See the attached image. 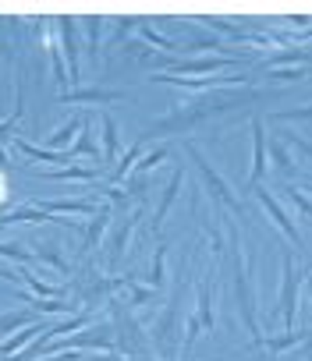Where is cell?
<instances>
[{"label":"cell","mask_w":312,"mask_h":361,"mask_svg":"<svg viewBox=\"0 0 312 361\" xmlns=\"http://www.w3.org/2000/svg\"><path fill=\"white\" fill-rule=\"evenodd\" d=\"M231 255H234V290H238V315L245 322V329L252 333V343L259 347L263 340V326H259V312H256V287H252V269L248 259L241 252V238L231 227Z\"/></svg>","instance_id":"cell-1"},{"label":"cell","mask_w":312,"mask_h":361,"mask_svg":"<svg viewBox=\"0 0 312 361\" xmlns=\"http://www.w3.org/2000/svg\"><path fill=\"white\" fill-rule=\"evenodd\" d=\"M185 287H188V266L178 269V280H174L171 301H167L164 315L156 319V326H152V340H156V347H160L167 357H174V350H178V333H181L178 315H181V294H185Z\"/></svg>","instance_id":"cell-2"},{"label":"cell","mask_w":312,"mask_h":361,"mask_svg":"<svg viewBox=\"0 0 312 361\" xmlns=\"http://www.w3.org/2000/svg\"><path fill=\"white\" fill-rule=\"evenodd\" d=\"M185 152L192 156V163H196V170H199V177H203V185H206V192H210V199H213V209H227V213L241 216V202H238V195L231 192L227 180L213 170V163L196 149V142H188V145H185Z\"/></svg>","instance_id":"cell-3"},{"label":"cell","mask_w":312,"mask_h":361,"mask_svg":"<svg viewBox=\"0 0 312 361\" xmlns=\"http://www.w3.org/2000/svg\"><path fill=\"white\" fill-rule=\"evenodd\" d=\"M110 305V315H114V333H117V347L124 350V354H131V357H142L145 354V336H138L142 329H138V322L124 312V305L117 301V298H110L107 301Z\"/></svg>","instance_id":"cell-4"},{"label":"cell","mask_w":312,"mask_h":361,"mask_svg":"<svg viewBox=\"0 0 312 361\" xmlns=\"http://www.w3.org/2000/svg\"><path fill=\"white\" fill-rule=\"evenodd\" d=\"M160 75H178V78H185V75H213V71H224V68H238V57H231V54H213V57H196V61H160Z\"/></svg>","instance_id":"cell-5"},{"label":"cell","mask_w":312,"mask_h":361,"mask_svg":"<svg viewBox=\"0 0 312 361\" xmlns=\"http://www.w3.org/2000/svg\"><path fill=\"white\" fill-rule=\"evenodd\" d=\"M54 32H57V47L64 54V68H68V78L71 85L82 78V50H78V36H75V22L71 18H54Z\"/></svg>","instance_id":"cell-6"},{"label":"cell","mask_w":312,"mask_h":361,"mask_svg":"<svg viewBox=\"0 0 312 361\" xmlns=\"http://www.w3.org/2000/svg\"><path fill=\"white\" fill-rule=\"evenodd\" d=\"M280 315H284V333H294V315H298V273H294V255H284Z\"/></svg>","instance_id":"cell-7"},{"label":"cell","mask_w":312,"mask_h":361,"mask_svg":"<svg viewBox=\"0 0 312 361\" xmlns=\"http://www.w3.org/2000/svg\"><path fill=\"white\" fill-rule=\"evenodd\" d=\"M252 192H256V199H259V206L266 209V216H270V220L277 224V231H280V234H284V238H287L291 245H301V234H298V227H294V220H291V216H287V213L280 209V202H277V199L270 195V188H263V185H259V188H252Z\"/></svg>","instance_id":"cell-8"},{"label":"cell","mask_w":312,"mask_h":361,"mask_svg":"<svg viewBox=\"0 0 312 361\" xmlns=\"http://www.w3.org/2000/svg\"><path fill=\"white\" fill-rule=\"evenodd\" d=\"M266 124L256 117L252 121V173H248V192L263 185V177H266Z\"/></svg>","instance_id":"cell-9"},{"label":"cell","mask_w":312,"mask_h":361,"mask_svg":"<svg viewBox=\"0 0 312 361\" xmlns=\"http://www.w3.org/2000/svg\"><path fill=\"white\" fill-rule=\"evenodd\" d=\"M61 103H71V106H78V103H92V106H110V103H117V99H124V92L121 89H68V92H61L57 96Z\"/></svg>","instance_id":"cell-10"},{"label":"cell","mask_w":312,"mask_h":361,"mask_svg":"<svg viewBox=\"0 0 312 361\" xmlns=\"http://www.w3.org/2000/svg\"><path fill=\"white\" fill-rule=\"evenodd\" d=\"M181 185H185V166H178V170L171 173L167 188H164V199H160V206H156V216H152V231H156V234L164 231V220H167V213H171V206H174V199H178Z\"/></svg>","instance_id":"cell-11"},{"label":"cell","mask_w":312,"mask_h":361,"mask_svg":"<svg viewBox=\"0 0 312 361\" xmlns=\"http://www.w3.org/2000/svg\"><path fill=\"white\" fill-rule=\"evenodd\" d=\"M145 216V209H135L131 216H128V224L114 234V241H110V269H117L121 266V259H124V248H128V241H131V234H135V227H138V220Z\"/></svg>","instance_id":"cell-12"},{"label":"cell","mask_w":312,"mask_h":361,"mask_svg":"<svg viewBox=\"0 0 312 361\" xmlns=\"http://www.w3.org/2000/svg\"><path fill=\"white\" fill-rule=\"evenodd\" d=\"M196 319H199L203 329H213L217 326V315H213V266H210V273L199 283V312H196Z\"/></svg>","instance_id":"cell-13"},{"label":"cell","mask_w":312,"mask_h":361,"mask_svg":"<svg viewBox=\"0 0 312 361\" xmlns=\"http://www.w3.org/2000/svg\"><path fill=\"white\" fill-rule=\"evenodd\" d=\"M110 220H114V206H100V209L89 216V224H85V252H92V248H96V241L107 234Z\"/></svg>","instance_id":"cell-14"},{"label":"cell","mask_w":312,"mask_h":361,"mask_svg":"<svg viewBox=\"0 0 312 361\" xmlns=\"http://www.w3.org/2000/svg\"><path fill=\"white\" fill-rule=\"evenodd\" d=\"M82 131V117H71V121H64L54 135H47V142H43V149H50V152H68V145H71V135H78Z\"/></svg>","instance_id":"cell-15"},{"label":"cell","mask_w":312,"mask_h":361,"mask_svg":"<svg viewBox=\"0 0 312 361\" xmlns=\"http://www.w3.org/2000/svg\"><path fill=\"white\" fill-rule=\"evenodd\" d=\"M100 124H103V159H107V163H114V159L121 156L117 121H114V114H110V110H103V114H100Z\"/></svg>","instance_id":"cell-16"},{"label":"cell","mask_w":312,"mask_h":361,"mask_svg":"<svg viewBox=\"0 0 312 361\" xmlns=\"http://www.w3.org/2000/svg\"><path fill=\"white\" fill-rule=\"evenodd\" d=\"M36 177H50V180H96V166H54V170H32Z\"/></svg>","instance_id":"cell-17"},{"label":"cell","mask_w":312,"mask_h":361,"mask_svg":"<svg viewBox=\"0 0 312 361\" xmlns=\"http://www.w3.org/2000/svg\"><path fill=\"white\" fill-rule=\"evenodd\" d=\"M36 209H43V213H50V216H57V213H78V216H92L100 206L96 202H68V199H50V202H36Z\"/></svg>","instance_id":"cell-18"},{"label":"cell","mask_w":312,"mask_h":361,"mask_svg":"<svg viewBox=\"0 0 312 361\" xmlns=\"http://www.w3.org/2000/svg\"><path fill=\"white\" fill-rule=\"evenodd\" d=\"M43 329H47V326L36 319V322H32V326H25L22 333H15V336H8V340H0V357H11V354H18V350H22L25 343H32V340H36Z\"/></svg>","instance_id":"cell-19"},{"label":"cell","mask_w":312,"mask_h":361,"mask_svg":"<svg viewBox=\"0 0 312 361\" xmlns=\"http://www.w3.org/2000/svg\"><path fill=\"white\" fill-rule=\"evenodd\" d=\"M47 220H54V216L36 209V206H22V209H11V213H0V227H11V224H47Z\"/></svg>","instance_id":"cell-20"},{"label":"cell","mask_w":312,"mask_h":361,"mask_svg":"<svg viewBox=\"0 0 312 361\" xmlns=\"http://www.w3.org/2000/svg\"><path fill=\"white\" fill-rule=\"evenodd\" d=\"M11 138H15V149H18V152H25L29 159H43V163H71V159H68V152H50V149L32 145V142H25V138H18V135H11Z\"/></svg>","instance_id":"cell-21"},{"label":"cell","mask_w":312,"mask_h":361,"mask_svg":"<svg viewBox=\"0 0 312 361\" xmlns=\"http://www.w3.org/2000/svg\"><path fill=\"white\" fill-rule=\"evenodd\" d=\"M266 152L273 156V163H277L280 173H291L294 170V156L287 152V142L280 135H266Z\"/></svg>","instance_id":"cell-22"},{"label":"cell","mask_w":312,"mask_h":361,"mask_svg":"<svg viewBox=\"0 0 312 361\" xmlns=\"http://www.w3.org/2000/svg\"><path fill=\"white\" fill-rule=\"evenodd\" d=\"M156 298V290L152 287H138L131 276H128V283H124V298H121V305L131 312V308H142V305H149Z\"/></svg>","instance_id":"cell-23"},{"label":"cell","mask_w":312,"mask_h":361,"mask_svg":"<svg viewBox=\"0 0 312 361\" xmlns=\"http://www.w3.org/2000/svg\"><path fill=\"white\" fill-rule=\"evenodd\" d=\"M103 22L107 18H82V25H85V54L92 57V61H100V36H103Z\"/></svg>","instance_id":"cell-24"},{"label":"cell","mask_w":312,"mask_h":361,"mask_svg":"<svg viewBox=\"0 0 312 361\" xmlns=\"http://www.w3.org/2000/svg\"><path fill=\"white\" fill-rule=\"evenodd\" d=\"M75 156H100V145H96V138H92V131H89V124H85V121H82L78 142L68 149V159H75Z\"/></svg>","instance_id":"cell-25"},{"label":"cell","mask_w":312,"mask_h":361,"mask_svg":"<svg viewBox=\"0 0 312 361\" xmlns=\"http://www.w3.org/2000/svg\"><path fill=\"white\" fill-rule=\"evenodd\" d=\"M32 255H36V262H47V266H54V269H57V273H64V276L71 273V266L64 262V255H61V248H57V245H40V252H32Z\"/></svg>","instance_id":"cell-26"},{"label":"cell","mask_w":312,"mask_h":361,"mask_svg":"<svg viewBox=\"0 0 312 361\" xmlns=\"http://www.w3.org/2000/svg\"><path fill=\"white\" fill-rule=\"evenodd\" d=\"M294 343H308V333H284V336H270V340H259V347H266L270 354H280Z\"/></svg>","instance_id":"cell-27"},{"label":"cell","mask_w":312,"mask_h":361,"mask_svg":"<svg viewBox=\"0 0 312 361\" xmlns=\"http://www.w3.org/2000/svg\"><path fill=\"white\" fill-rule=\"evenodd\" d=\"M32 322H36V315H32V312L0 315V340H8V333H15V329H25V326H32Z\"/></svg>","instance_id":"cell-28"},{"label":"cell","mask_w":312,"mask_h":361,"mask_svg":"<svg viewBox=\"0 0 312 361\" xmlns=\"http://www.w3.org/2000/svg\"><path fill=\"white\" fill-rule=\"evenodd\" d=\"M167 156H171V149H167V145H156L152 152H142V156H138V163L131 166V173H142V177H145V170L160 166V163H164Z\"/></svg>","instance_id":"cell-29"},{"label":"cell","mask_w":312,"mask_h":361,"mask_svg":"<svg viewBox=\"0 0 312 361\" xmlns=\"http://www.w3.org/2000/svg\"><path fill=\"white\" fill-rule=\"evenodd\" d=\"M196 25H206V29H213V32H220V36H231V39H248V32H245L241 25H231V22H224V18H196Z\"/></svg>","instance_id":"cell-30"},{"label":"cell","mask_w":312,"mask_h":361,"mask_svg":"<svg viewBox=\"0 0 312 361\" xmlns=\"http://www.w3.org/2000/svg\"><path fill=\"white\" fill-rule=\"evenodd\" d=\"M142 145H145V138L138 142V145H131L124 156H121V163L114 166V173H110V180H128V173H131V166L138 163V156H142Z\"/></svg>","instance_id":"cell-31"},{"label":"cell","mask_w":312,"mask_h":361,"mask_svg":"<svg viewBox=\"0 0 312 361\" xmlns=\"http://www.w3.org/2000/svg\"><path fill=\"white\" fill-rule=\"evenodd\" d=\"M280 64H298V68H308V50H284V54L270 57L263 68L270 71V68H280Z\"/></svg>","instance_id":"cell-32"},{"label":"cell","mask_w":312,"mask_h":361,"mask_svg":"<svg viewBox=\"0 0 312 361\" xmlns=\"http://www.w3.org/2000/svg\"><path fill=\"white\" fill-rule=\"evenodd\" d=\"M164 259H167V248H156V255H152V269H149V276H145V287H152V290H160V287H164Z\"/></svg>","instance_id":"cell-33"},{"label":"cell","mask_w":312,"mask_h":361,"mask_svg":"<svg viewBox=\"0 0 312 361\" xmlns=\"http://www.w3.org/2000/svg\"><path fill=\"white\" fill-rule=\"evenodd\" d=\"M0 255L15 259V262H22V266H32V262H36V255H32L29 248H22L18 241H4V245H0Z\"/></svg>","instance_id":"cell-34"},{"label":"cell","mask_w":312,"mask_h":361,"mask_svg":"<svg viewBox=\"0 0 312 361\" xmlns=\"http://www.w3.org/2000/svg\"><path fill=\"white\" fill-rule=\"evenodd\" d=\"M36 312H71V305L64 301V298H50V301H43V298H29V294H22Z\"/></svg>","instance_id":"cell-35"},{"label":"cell","mask_w":312,"mask_h":361,"mask_svg":"<svg viewBox=\"0 0 312 361\" xmlns=\"http://www.w3.org/2000/svg\"><path fill=\"white\" fill-rule=\"evenodd\" d=\"M138 32H142V39H145V43H152V47H160V50H174V39L160 36L156 29H149V25H142V22H138Z\"/></svg>","instance_id":"cell-36"},{"label":"cell","mask_w":312,"mask_h":361,"mask_svg":"<svg viewBox=\"0 0 312 361\" xmlns=\"http://www.w3.org/2000/svg\"><path fill=\"white\" fill-rule=\"evenodd\" d=\"M308 75V68H270V78L277 82H301Z\"/></svg>","instance_id":"cell-37"},{"label":"cell","mask_w":312,"mask_h":361,"mask_svg":"<svg viewBox=\"0 0 312 361\" xmlns=\"http://www.w3.org/2000/svg\"><path fill=\"white\" fill-rule=\"evenodd\" d=\"M284 192H287V199H291V202L298 206V213H301V220H308V213H312V202H308V195H305V192H298L294 185H287Z\"/></svg>","instance_id":"cell-38"},{"label":"cell","mask_w":312,"mask_h":361,"mask_svg":"<svg viewBox=\"0 0 312 361\" xmlns=\"http://www.w3.org/2000/svg\"><path fill=\"white\" fill-rule=\"evenodd\" d=\"M308 117H312L308 106H301V110H287V114H270V121H301V124H308Z\"/></svg>","instance_id":"cell-39"},{"label":"cell","mask_w":312,"mask_h":361,"mask_svg":"<svg viewBox=\"0 0 312 361\" xmlns=\"http://www.w3.org/2000/svg\"><path fill=\"white\" fill-rule=\"evenodd\" d=\"M181 333H185V350H192V347H196V340H199V333H203V326H199V319L192 315V319H188V326H185Z\"/></svg>","instance_id":"cell-40"},{"label":"cell","mask_w":312,"mask_h":361,"mask_svg":"<svg viewBox=\"0 0 312 361\" xmlns=\"http://www.w3.org/2000/svg\"><path fill=\"white\" fill-rule=\"evenodd\" d=\"M8 199H11V177L8 170H0V206H8Z\"/></svg>","instance_id":"cell-41"},{"label":"cell","mask_w":312,"mask_h":361,"mask_svg":"<svg viewBox=\"0 0 312 361\" xmlns=\"http://www.w3.org/2000/svg\"><path fill=\"white\" fill-rule=\"evenodd\" d=\"M0 280H15V269H8V266H0Z\"/></svg>","instance_id":"cell-42"},{"label":"cell","mask_w":312,"mask_h":361,"mask_svg":"<svg viewBox=\"0 0 312 361\" xmlns=\"http://www.w3.org/2000/svg\"><path fill=\"white\" fill-rule=\"evenodd\" d=\"M128 361H145V357H128Z\"/></svg>","instance_id":"cell-43"}]
</instances>
